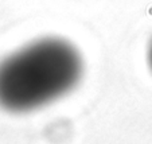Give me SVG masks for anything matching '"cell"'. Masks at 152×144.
<instances>
[{
	"mask_svg": "<svg viewBox=\"0 0 152 144\" xmlns=\"http://www.w3.org/2000/svg\"><path fill=\"white\" fill-rule=\"evenodd\" d=\"M85 62L67 39L44 36L0 61V109L30 113L70 94L84 78Z\"/></svg>",
	"mask_w": 152,
	"mask_h": 144,
	"instance_id": "6da1fadb",
	"label": "cell"
},
{
	"mask_svg": "<svg viewBox=\"0 0 152 144\" xmlns=\"http://www.w3.org/2000/svg\"><path fill=\"white\" fill-rule=\"evenodd\" d=\"M145 59H147V66L149 72L152 73V36L147 44V51H145Z\"/></svg>",
	"mask_w": 152,
	"mask_h": 144,
	"instance_id": "7a4b0ae2",
	"label": "cell"
}]
</instances>
